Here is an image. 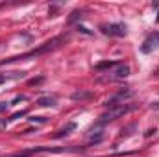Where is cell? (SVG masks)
I'll return each instance as SVG.
<instances>
[{"mask_svg": "<svg viewBox=\"0 0 159 157\" xmlns=\"http://www.w3.org/2000/svg\"><path fill=\"white\" fill-rule=\"evenodd\" d=\"M133 109V105H129V104H117V105H111L109 107V111H106L102 118H100V124H106V122H111V120H117L119 117L122 115H126L128 111H131Z\"/></svg>", "mask_w": 159, "mask_h": 157, "instance_id": "obj_1", "label": "cell"}, {"mask_svg": "<svg viewBox=\"0 0 159 157\" xmlns=\"http://www.w3.org/2000/svg\"><path fill=\"white\" fill-rule=\"evenodd\" d=\"M129 76V67L128 65H124V63H117L115 67H113V70L111 72H107V76L102 79H109V81H113V79H124Z\"/></svg>", "mask_w": 159, "mask_h": 157, "instance_id": "obj_2", "label": "cell"}, {"mask_svg": "<svg viewBox=\"0 0 159 157\" xmlns=\"http://www.w3.org/2000/svg\"><path fill=\"white\" fill-rule=\"evenodd\" d=\"M100 30H102L106 35H115V37H122V35H126V24H120V22L102 24Z\"/></svg>", "mask_w": 159, "mask_h": 157, "instance_id": "obj_3", "label": "cell"}, {"mask_svg": "<svg viewBox=\"0 0 159 157\" xmlns=\"http://www.w3.org/2000/svg\"><path fill=\"white\" fill-rule=\"evenodd\" d=\"M157 44H159V34H156V35H152L150 39H146L144 46H143V52H150L152 46H157Z\"/></svg>", "mask_w": 159, "mask_h": 157, "instance_id": "obj_4", "label": "cell"}, {"mask_svg": "<svg viewBox=\"0 0 159 157\" xmlns=\"http://www.w3.org/2000/svg\"><path fill=\"white\" fill-rule=\"evenodd\" d=\"M37 104H39L41 107H52V105H56V100L54 98H39Z\"/></svg>", "mask_w": 159, "mask_h": 157, "instance_id": "obj_5", "label": "cell"}, {"mask_svg": "<svg viewBox=\"0 0 159 157\" xmlns=\"http://www.w3.org/2000/svg\"><path fill=\"white\" fill-rule=\"evenodd\" d=\"M74 128H76V124H74V122H70V124H69V126H67L65 129H61V131H59V133H57L56 137H63V135H69V131H72Z\"/></svg>", "mask_w": 159, "mask_h": 157, "instance_id": "obj_6", "label": "cell"}, {"mask_svg": "<svg viewBox=\"0 0 159 157\" xmlns=\"http://www.w3.org/2000/svg\"><path fill=\"white\" fill-rule=\"evenodd\" d=\"M74 100H83V98H89V94H83V92H74L72 94Z\"/></svg>", "mask_w": 159, "mask_h": 157, "instance_id": "obj_7", "label": "cell"}, {"mask_svg": "<svg viewBox=\"0 0 159 157\" xmlns=\"http://www.w3.org/2000/svg\"><path fill=\"white\" fill-rule=\"evenodd\" d=\"M35 152H48L46 148H35ZM50 152H57V154H61V152H65V150H50Z\"/></svg>", "mask_w": 159, "mask_h": 157, "instance_id": "obj_8", "label": "cell"}, {"mask_svg": "<svg viewBox=\"0 0 159 157\" xmlns=\"http://www.w3.org/2000/svg\"><path fill=\"white\" fill-rule=\"evenodd\" d=\"M78 17H81V13H78V11H74V13H72V17H70V22H74V20L78 19Z\"/></svg>", "mask_w": 159, "mask_h": 157, "instance_id": "obj_9", "label": "cell"}, {"mask_svg": "<svg viewBox=\"0 0 159 157\" xmlns=\"http://www.w3.org/2000/svg\"><path fill=\"white\" fill-rule=\"evenodd\" d=\"M30 154H17V155H11V157H28Z\"/></svg>", "mask_w": 159, "mask_h": 157, "instance_id": "obj_10", "label": "cell"}, {"mask_svg": "<svg viewBox=\"0 0 159 157\" xmlns=\"http://www.w3.org/2000/svg\"><path fill=\"white\" fill-rule=\"evenodd\" d=\"M6 79H7V76H6V74H4V76H0V83H4Z\"/></svg>", "mask_w": 159, "mask_h": 157, "instance_id": "obj_11", "label": "cell"}, {"mask_svg": "<svg viewBox=\"0 0 159 157\" xmlns=\"http://www.w3.org/2000/svg\"><path fill=\"white\" fill-rule=\"evenodd\" d=\"M156 109H159V102H157V104H156Z\"/></svg>", "mask_w": 159, "mask_h": 157, "instance_id": "obj_12", "label": "cell"}]
</instances>
